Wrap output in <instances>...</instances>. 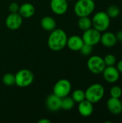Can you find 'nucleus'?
I'll use <instances>...</instances> for the list:
<instances>
[{
  "label": "nucleus",
  "instance_id": "nucleus-4",
  "mask_svg": "<svg viewBox=\"0 0 122 123\" xmlns=\"http://www.w3.org/2000/svg\"><path fill=\"white\" fill-rule=\"evenodd\" d=\"M91 21L92 27L94 29L100 32H104L109 29L111 23V18L108 16L106 12L100 11L93 15Z\"/></svg>",
  "mask_w": 122,
  "mask_h": 123
},
{
  "label": "nucleus",
  "instance_id": "nucleus-5",
  "mask_svg": "<svg viewBox=\"0 0 122 123\" xmlns=\"http://www.w3.org/2000/svg\"><path fill=\"white\" fill-rule=\"evenodd\" d=\"M34 81V74L28 69H21L15 74V84L19 87H27Z\"/></svg>",
  "mask_w": 122,
  "mask_h": 123
},
{
  "label": "nucleus",
  "instance_id": "nucleus-19",
  "mask_svg": "<svg viewBox=\"0 0 122 123\" xmlns=\"http://www.w3.org/2000/svg\"><path fill=\"white\" fill-rule=\"evenodd\" d=\"M78 26L83 31L87 30L88 29L92 27L91 19L89 18V17H79V19L78 21Z\"/></svg>",
  "mask_w": 122,
  "mask_h": 123
},
{
  "label": "nucleus",
  "instance_id": "nucleus-2",
  "mask_svg": "<svg viewBox=\"0 0 122 123\" xmlns=\"http://www.w3.org/2000/svg\"><path fill=\"white\" fill-rule=\"evenodd\" d=\"M85 94L86 99L93 104L98 103L104 98L105 94V89L102 84L95 83L87 88L85 92Z\"/></svg>",
  "mask_w": 122,
  "mask_h": 123
},
{
  "label": "nucleus",
  "instance_id": "nucleus-8",
  "mask_svg": "<svg viewBox=\"0 0 122 123\" xmlns=\"http://www.w3.org/2000/svg\"><path fill=\"white\" fill-rule=\"evenodd\" d=\"M101 36V32L94 29L93 27H91L87 30L83 31L82 39L84 43L94 46L100 43Z\"/></svg>",
  "mask_w": 122,
  "mask_h": 123
},
{
  "label": "nucleus",
  "instance_id": "nucleus-23",
  "mask_svg": "<svg viewBox=\"0 0 122 123\" xmlns=\"http://www.w3.org/2000/svg\"><path fill=\"white\" fill-rule=\"evenodd\" d=\"M2 82L6 86H12L15 84V75L7 73L5 74L2 77Z\"/></svg>",
  "mask_w": 122,
  "mask_h": 123
},
{
  "label": "nucleus",
  "instance_id": "nucleus-3",
  "mask_svg": "<svg viewBox=\"0 0 122 123\" xmlns=\"http://www.w3.org/2000/svg\"><path fill=\"white\" fill-rule=\"evenodd\" d=\"M96 4L93 0H78L74 6V12L78 17H89L94 11Z\"/></svg>",
  "mask_w": 122,
  "mask_h": 123
},
{
  "label": "nucleus",
  "instance_id": "nucleus-30",
  "mask_svg": "<svg viewBox=\"0 0 122 123\" xmlns=\"http://www.w3.org/2000/svg\"><path fill=\"white\" fill-rule=\"evenodd\" d=\"M51 123V121L50 120H47V119H45V118H42V119H41V120H40L39 121H38V123Z\"/></svg>",
  "mask_w": 122,
  "mask_h": 123
},
{
  "label": "nucleus",
  "instance_id": "nucleus-10",
  "mask_svg": "<svg viewBox=\"0 0 122 123\" xmlns=\"http://www.w3.org/2000/svg\"><path fill=\"white\" fill-rule=\"evenodd\" d=\"M102 74L104 80L109 84L116 83L120 78V73L114 66H106Z\"/></svg>",
  "mask_w": 122,
  "mask_h": 123
},
{
  "label": "nucleus",
  "instance_id": "nucleus-18",
  "mask_svg": "<svg viewBox=\"0 0 122 123\" xmlns=\"http://www.w3.org/2000/svg\"><path fill=\"white\" fill-rule=\"evenodd\" d=\"M40 25L43 30L51 32L56 27V21L52 17L45 16L43 18H42L40 21Z\"/></svg>",
  "mask_w": 122,
  "mask_h": 123
},
{
  "label": "nucleus",
  "instance_id": "nucleus-25",
  "mask_svg": "<svg viewBox=\"0 0 122 123\" xmlns=\"http://www.w3.org/2000/svg\"><path fill=\"white\" fill-rule=\"evenodd\" d=\"M93 46H92L91 45L84 43L79 51L81 52V55H83L84 56H88L93 52Z\"/></svg>",
  "mask_w": 122,
  "mask_h": 123
},
{
  "label": "nucleus",
  "instance_id": "nucleus-14",
  "mask_svg": "<svg viewBox=\"0 0 122 123\" xmlns=\"http://www.w3.org/2000/svg\"><path fill=\"white\" fill-rule=\"evenodd\" d=\"M93 104L87 99H84L83 101L78 103V110L79 114L85 117L91 116L93 112Z\"/></svg>",
  "mask_w": 122,
  "mask_h": 123
},
{
  "label": "nucleus",
  "instance_id": "nucleus-12",
  "mask_svg": "<svg viewBox=\"0 0 122 123\" xmlns=\"http://www.w3.org/2000/svg\"><path fill=\"white\" fill-rule=\"evenodd\" d=\"M106 107L111 114L120 115L122 113V101L118 98L110 97L106 102Z\"/></svg>",
  "mask_w": 122,
  "mask_h": 123
},
{
  "label": "nucleus",
  "instance_id": "nucleus-28",
  "mask_svg": "<svg viewBox=\"0 0 122 123\" xmlns=\"http://www.w3.org/2000/svg\"><path fill=\"white\" fill-rule=\"evenodd\" d=\"M115 35H116V37L117 41L122 42V30L117 31L116 33L115 34Z\"/></svg>",
  "mask_w": 122,
  "mask_h": 123
},
{
  "label": "nucleus",
  "instance_id": "nucleus-27",
  "mask_svg": "<svg viewBox=\"0 0 122 123\" xmlns=\"http://www.w3.org/2000/svg\"><path fill=\"white\" fill-rule=\"evenodd\" d=\"M19 9V5L17 2H12L9 6V9L10 12H12V13L18 12Z\"/></svg>",
  "mask_w": 122,
  "mask_h": 123
},
{
  "label": "nucleus",
  "instance_id": "nucleus-9",
  "mask_svg": "<svg viewBox=\"0 0 122 123\" xmlns=\"http://www.w3.org/2000/svg\"><path fill=\"white\" fill-rule=\"evenodd\" d=\"M23 17L19 14V12L9 14L5 20V25L6 27L11 30H18L22 25Z\"/></svg>",
  "mask_w": 122,
  "mask_h": 123
},
{
  "label": "nucleus",
  "instance_id": "nucleus-16",
  "mask_svg": "<svg viewBox=\"0 0 122 123\" xmlns=\"http://www.w3.org/2000/svg\"><path fill=\"white\" fill-rule=\"evenodd\" d=\"M84 44L82 37L78 35H72L68 37L66 46L73 51H79Z\"/></svg>",
  "mask_w": 122,
  "mask_h": 123
},
{
  "label": "nucleus",
  "instance_id": "nucleus-24",
  "mask_svg": "<svg viewBox=\"0 0 122 123\" xmlns=\"http://www.w3.org/2000/svg\"><path fill=\"white\" fill-rule=\"evenodd\" d=\"M122 96V89L119 86H113L110 89V97L120 99Z\"/></svg>",
  "mask_w": 122,
  "mask_h": 123
},
{
  "label": "nucleus",
  "instance_id": "nucleus-6",
  "mask_svg": "<svg viewBox=\"0 0 122 123\" xmlns=\"http://www.w3.org/2000/svg\"><path fill=\"white\" fill-rule=\"evenodd\" d=\"M106 66L104 58L99 55H92L87 61V67L93 74H102Z\"/></svg>",
  "mask_w": 122,
  "mask_h": 123
},
{
  "label": "nucleus",
  "instance_id": "nucleus-29",
  "mask_svg": "<svg viewBox=\"0 0 122 123\" xmlns=\"http://www.w3.org/2000/svg\"><path fill=\"white\" fill-rule=\"evenodd\" d=\"M116 68L119 71L120 74H122V59H121L117 63H116Z\"/></svg>",
  "mask_w": 122,
  "mask_h": 123
},
{
  "label": "nucleus",
  "instance_id": "nucleus-17",
  "mask_svg": "<svg viewBox=\"0 0 122 123\" xmlns=\"http://www.w3.org/2000/svg\"><path fill=\"white\" fill-rule=\"evenodd\" d=\"M18 12L23 18H30L35 13V7L30 3H24L19 6Z\"/></svg>",
  "mask_w": 122,
  "mask_h": 123
},
{
  "label": "nucleus",
  "instance_id": "nucleus-1",
  "mask_svg": "<svg viewBox=\"0 0 122 123\" xmlns=\"http://www.w3.org/2000/svg\"><path fill=\"white\" fill-rule=\"evenodd\" d=\"M68 36L62 29H55L50 32L47 39V45L53 51H60L65 48L67 44Z\"/></svg>",
  "mask_w": 122,
  "mask_h": 123
},
{
  "label": "nucleus",
  "instance_id": "nucleus-21",
  "mask_svg": "<svg viewBox=\"0 0 122 123\" xmlns=\"http://www.w3.org/2000/svg\"><path fill=\"white\" fill-rule=\"evenodd\" d=\"M106 14L110 18H116L120 14V9L116 5H111L106 10Z\"/></svg>",
  "mask_w": 122,
  "mask_h": 123
},
{
  "label": "nucleus",
  "instance_id": "nucleus-11",
  "mask_svg": "<svg viewBox=\"0 0 122 123\" xmlns=\"http://www.w3.org/2000/svg\"><path fill=\"white\" fill-rule=\"evenodd\" d=\"M50 6L52 12L57 15L65 14L68 8L67 0H51Z\"/></svg>",
  "mask_w": 122,
  "mask_h": 123
},
{
  "label": "nucleus",
  "instance_id": "nucleus-7",
  "mask_svg": "<svg viewBox=\"0 0 122 123\" xmlns=\"http://www.w3.org/2000/svg\"><path fill=\"white\" fill-rule=\"evenodd\" d=\"M72 85L69 80L62 79L58 81L53 86V94L60 98H63L70 94Z\"/></svg>",
  "mask_w": 122,
  "mask_h": 123
},
{
  "label": "nucleus",
  "instance_id": "nucleus-31",
  "mask_svg": "<svg viewBox=\"0 0 122 123\" xmlns=\"http://www.w3.org/2000/svg\"><path fill=\"white\" fill-rule=\"evenodd\" d=\"M67 1H70V0H67Z\"/></svg>",
  "mask_w": 122,
  "mask_h": 123
},
{
  "label": "nucleus",
  "instance_id": "nucleus-15",
  "mask_svg": "<svg viewBox=\"0 0 122 123\" xmlns=\"http://www.w3.org/2000/svg\"><path fill=\"white\" fill-rule=\"evenodd\" d=\"M117 40L114 33L111 32H104L101 36L100 43L106 48H112L117 43Z\"/></svg>",
  "mask_w": 122,
  "mask_h": 123
},
{
  "label": "nucleus",
  "instance_id": "nucleus-22",
  "mask_svg": "<svg viewBox=\"0 0 122 123\" xmlns=\"http://www.w3.org/2000/svg\"><path fill=\"white\" fill-rule=\"evenodd\" d=\"M71 97L73 98V99L75 101L76 103H79L83 101L84 99H86L85 92L81 89H76L73 92Z\"/></svg>",
  "mask_w": 122,
  "mask_h": 123
},
{
  "label": "nucleus",
  "instance_id": "nucleus-26",
  "mask_svg": "<svg viewBox=\"0 0 122 123\" xmlns=\"http://www.w3.org/2000/svg\"><path fill=\"white\" fill-rule=\"evenodd\" d=\"M105 64L106 66H114L116 63V58L113 54H108L104 58Z\"/></svg>",
  "mask_w": 122,
  "mask_h": 123
},
{
  "label": "nucleus",
  "instance_id": "nucleus-20",
  "mask_svg": "<svg viewBox=\"0 0 122 123\" xmlns=\"http://www.w3.org/2000/svg\"><path fill=\"white\" fill-rule=\"evenodd\" d=\"M75 101L68 96L61 98V109L64 110H70L75 106Z\"/></svg>",
  "mask_w": 122,
  "mask_h": 123
},
{
  "label": "nucleus",
  "instance_id": "nucleus-13",
  "mask_svg": "<svg viewBox=\"0 0 122 123\" xmlns=\"http://www.w3.org/2000/svg\"><path fill=\"white\" fill-rule=\"evenodd\" d=\"M45 104L50 111L56 112L61 109V98L52 93L47 97Z\"/></svg>",
  "mask_w": 122,
  "mask_h": 123
}]
</instances>
